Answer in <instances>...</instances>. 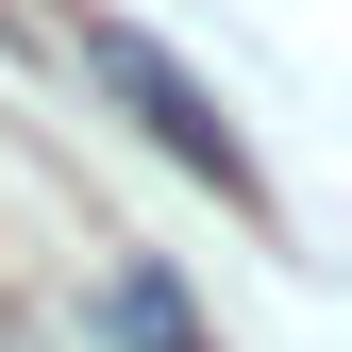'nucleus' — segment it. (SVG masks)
I'll use <instances>...</instances> for the list:
<instances>
[{
    "instance_id": "f03ea898",
    "label": "nucleus",
    "mask_w": 352,
    "mask_h": 352,
    "mask_svg": "<svg viewBox=\"0 0 352 352\" xmlns=\"http://www.w3.org/2000/svg\"><path fill=\"white\" fill-rule=\"evenodd\" d=\"M101 319H118V352H218V336L185 319V285H168V269H118V285H101Z\"/></svg>"
},
{
    "instance_id": "f257e3e1",
    "label": "nucleus",
    "mask_w": 352,
    "mask_h": 352,
    "mask_svg": "<svg viewBox=\"0 0 352 352\" xmlns=\"http://www.w3.org/2000/svg\"><path fill=\"white\" fill-rule=\"evenodd\" d=\"M84 67H101V84H118V101H135V118H151V151H168V168H201V185H218V201H269V185H252V151H235V118H218V101H201V84H185V67H168V51H151V34H135V17H84Z\"/></svg>"
}]
</instances>
